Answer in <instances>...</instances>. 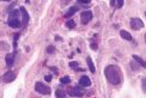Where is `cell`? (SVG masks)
<instances>
[{"instance_id":"obj_1","label":"cell","mask_w":146,"mask_h":98,"mask_svg":"<svg viewBox=\"0 0 146 98\" xmlns=\"http://www.w3.org/2000/svg\"><path fill=\"white\" fill-rule=\"evenodd\" d=\"M104 74L108 79V81L111 85H119L121 81H122V74H121V70L117 66L115 65H109L106 67L104 70Z\"/></svg>"},{"instance_id":"obj_2","label":"cell","mask_w":146,"mask_h":98,"mask_svg":"<svg viewBox=\"0 0 146 98\" xmlns=\"http://www.w3.org/2000/svg\"><path fill=\"white\" fill-rule=\"evenodd\" d=\"M21 10H12L9 13V19H7V24L12 29H18L21 26Z\"/></svg>"},{"instance_id":"obj_3","label":"cell","mask_w":146,"mask_h":98,"mask_svg":"<svg viewBox=\"0 0 146 98\" xmlns=\"http://www.w3.org/2000/svg\"><path fill=\"white\" fill-rule=\"evenodd\" d=\"M35 90H36V92H38L41 95H50L52 93L50 87L47 86L46 84L41 83V81H37L35 84Z\"/></svg>"},{"instance_id":"obj_4","label":"cell","mask_w":146,"mask_h":98,"mask_svg":"<svg viewBox=\"0 0 146 98\" xmlns=\"http://www.w3.org/2000/svg\"><path fill=\"white\" fill-rule=\"evenodd\" d=\"M67 95L71 97H82L84 95V90L80 87H70L67 90Z\"/></svg>"},{"instance_id":"obj_5","label":"cell","mask_w":146,"mask_h":98,"mask_svg":"<svg viewBox=\"0 0 146 98\" xmlns=\"http://www.w3.org/2000/svg\"><path fill=\"white\" fill-rule=\"evenodd\" d=\"M131 28L133 30H140L144 28V23L140 18H132L131 19Z\"/></svg>"},{"instance_id":"obj_6","label":"cell","mask_w":146,"mask_h":98,"mask_svg":"<svg viewBox=\"0 0 146 98\" xmlns=\"http://www.w3.org/2000/svg\"><path fill=\"white\" fill-rule=\"evenodd\" d=\"M91 19H92V12L91 11H84L80 15V22H82V24H84V25L90 23Z\"/></svg>"},{"instance_id":"obj_7","label":"cell","mask_w":146,"mask_h":98,"mask_svg":"<svg viewBox=\"0 0 146 98\" xmlns=\"http://www.w3.org/2000/svg\"><path fill=\"white\" fill-rule=\"evenodd\" d=\"M16 79V73L15 72H12V71H9V72H6L5 74L3 75V80L4 83H12Z\"/></svg>"},{"instance_id":"obj_8","label":"cell","mask_w":146,"mask_h":98,"mask_svg":"<svg viewBox=\"0 0 146 98\" xmlns=\"http://www.w3.org/2000/svg\"><path fill=\"white\" fill-rule=\"evenodd\" d=\"M79 85H80V86H83V87H89L90 85H91L90 78L86 77V75L80 77V79H79Z\"/></svg>"},{"instance_id":"obj_9","label":"cell","mask_w":146,"mask_h":98,"mask_svg":"<svg viewBox=\"0 0 146 98\" xmlns=\"http://www.w3.org/2000/svg\"><path fill=\"white\" fill-rule=\"evenodd\" d=\"M21 12H22V18H23L22 26H25V25H28V22H29V13L24 7H21Z\"/></svg>"},{"instance_id":"obj_10","label":"cell","mask_w":146,"mask_h":98,"mask_svg":"<svg viewBox=\"0 0 146 98\" xmlns=\"http://www.w3.org/2000/svg\"><path fill=\"white\" fill-rule=\"evenodd\" d=\"M79 10L78 6H72V7H70L67 11H66V13H65V18H71L72 16H74L76 15V12Z\"/></svg>"},{"instance_id":"obj_11","label":"cell","mask_w":146,"mask_h":98,"mask_svg":"<svg viewBox=\"0 0 146 98\" xmlns=\"http://www.w3.org/2000/svg\"><path fill=\"white\" fill-rule=\"evenodd\" d=\"M13 64H15V53L7 54L6 55V65L11 67V66H13Z\"/></svg>"},{"instance_id":"obj_12","label":"cell","mask_w":146,"mask_h":98,"mask_svg":"<svg viewBox=\"0 0 146 98\" xmlns=\"http://www.w3.org/2000/svg\"><path fill=\"white\" fill-rule=\"evenodd\" d=\"M120 35H121V37L125 38V40H127V41H132V40H133V37L131 36V34H129L128 31H126V30H121Z\"/></svg>"},{"instance_id":"obj_13","label":"cell","mask_w":146,"mask_h":98,"mask_svg":"<svg viewBox=\"0 0 146 98\" xmlns=\"http://www.w3.org/2000/svg\"><path fill=\"white\" fill-rule=\"evenodd\" d=\"M133 60H135L139 64V66H141V67H144V68H146V61L143 60L141 58H139L138 55H133Z\"/></svg>"},{"instance_id":"obj_14","label":"cell","mask_w":146,"mask_h":98,"mask_svg":"<svg viewBox=\"0 0 146 98\" xmlns=\"http://www.w3.org/2000/svg\"><path fill=\"white\" fill-rule=\"evenodd\" d=\"M66 93H67V91H64L61 89H58L55 96H56V98H66Z\"/></svg>"},{"instance_id":"obj_15","label":"cell","mask_w":146,"mask_h":98,"mask_svg":"<svg viewBox=\"0 0 146 98\" xmlns=\"http://www.w3.org/2000/svg\"><path fill=\"white\" fill-rule=\"evenodd\" d=\"M86 62H88V66H89L91 73H95V72H96V68H95V65H94V62H92V60H91V58H88V59H86Z\"/></svg>"},{"instance_id":"obj_16","label":"cell","mask_w":146,"mask_h":98,"mask_svg":"<svg viewBox=\"0 0 146 98\" xmlns=\"http://www.w3.org/2000/svg\"><path fill=\"white\" fill-rule=\"evenodd\" d=\"M60 83L64 84V85H67L71 83V78L70 77H62L61 79H60Z\"/></svg>"},{"instance_id":"obj_17","label":"cell","mask_w":146,"mask_h":98,"mask_svg":"<svg viewBox=\"0 0 146 98\" xmlns=\"http://www.w3.org/2000/svg\"><path fill=\"white\" fill-rule=\"evenodd\" d=\"M66 26H67L68 29H73L76 26V22L73 21V19H70L68 22H66Z\"/></svg>"},{"instance_id":"obj_18","label":"cell","mask_w":146,"mask_h":98,"mask_svg":"<svg viewBox=\"0 0 146 98\" xmlns=\"http://www.w3.org/2000/svg\"><path fill=\"white\" fill-rule=\"evenodd\" d=\"M141 87H143V91L146 93V77L141 79Z\"/></svg>"},{"instance_id":"obj_19","label":"cell","mask_w":146,"mask_h":98,"mask_svg":"<svg viewBox=\"0 0 146 98\" xmlns=\"http://www.w3.org/2000/svg\"><path fill=\"white\" fill-rule=\"evenodd\" d=\"M123 6V0H116V7L121 9Z\"/></svg>"},{"instance_id":"obj_20","label":"cell","mask_w":146,"mask_h":98,"mask_svg":"<svg viewBox=\"0 0 146 98\" xmlns=\"http://www.w3.org/2000/svg\"><path fill=\"white\" fill-rule=\"evenodd\" d=\"M54 50H55V48H54L53 46H50V47H48V48H47V52H48V53H53Z\"/></svg>"},{"instance_id":"obj_21","label":"cell","mask_w":146,"mask_h":98,"mask_svg":"<svg viewBox=\"0 0 146 98\" xmlns=\"http://www.w3.org/2000/svg\"><path fill=\"white\" fill-rule=\"evenodd\" d=\"M77 1H78L79 4H89L91 0H77Z\"/></svg>"},{"instance_id":"obj_22","label":"cell","mask_w":146,"mask_h":98,"mask_svg":"<svg viewBox=\"0 0 146 98\" xmlns=\"http://www.w3.org/2000/svg\"><path fill=\"white\" fill-rule=\"evenodd\" d=\"M70 66L72 67V68H74V67L77 68V67H78V62H71V64H70Z\"/></svg>"},{"instance_id":"obj_23","label":"cell","mask_w":146,"mask_h":98,"mask_svg":"<svg viewBox=\"0 0 146 98\" xmlns=\"http://www.w3.org/2000/svg\"><path fill=\"white\" fill-rule=\"evenodd\" d=\"M131 66H132V68H134V70H138V68H139V67L137 66V62H132Z\"/></svg>"},{"instance_id":"obj_24","label":"cell","mask_w":146,"mask_h":98,"mask_svg":"<svg viewBox=\"0 0 146 98\" xmlns=\"http://www.w3.org/2000/svg\"><path fill=\"white\" fill-rule=\"evenodd\" d=\"M44 79H46L47 81H50V80H52V75H50V74H48V75L44 77Z\"/></svg>"},{"instance_id":"obj_25","label":"cell","mask_w":146,"mask_h":98,"mask_svg":"<svg viewBox=\"0 0 146 98\" xmlns=\"http://www.w3.org/2000/svg\"><path fill=\"white\" fill-rule=\"evenodd\" d=\"M97 48H98V47H97V44H96V43H92V44H91V49H94V50H96Z\"/></svg>"},{"instance_id":"obj_26","label":"cell","mask_w":146,"mask_h":98,"mask_svg":"<svg viewBox=\"0 0 146 98\" xmlns=\"http://www.w3.org/2000/svg\"><path fill=\"white\" fill-rule=\"evenodd\" d=\"M115 1H116V0H110V5H111V6H114Z\"/></svg>"},{"instance_id":"obj_27","label":"cell","mask_w":146,"mask_h":98,"mask_svg":"<svg viewBox=\"0 0 146 98\" xmlns=\"http://www.w3.org/2000/svg\"><path fill=\"white\" fill-rule=\"evenodd\" d=\"M68 1H70V0H62V3H64V4H65V3H66V4H67Z\"/></svg>"},{"instance_id":"obj_28","label":"cell","mask_w":146,"mask_h":98,"mask_svg":"<svg viewBox=\"0 0 146 98\" xmlns=\"http://www.w3.org/2000/svg\"><path fill=\"white\" fill-rule=\"evenodd\" d=\"M3 1H9V0H3Z\"/></svg>"},{"instance_id":"obj_29","label":"cell","mask_w":146,"mask_h":98,"mask_svg":"<svg viewBox=\"0 0 146 98\" xmlns=\"http://www.w3.org/2000/svg\"><path fill=\"white\" fill-rule=\"evenodd\" d=\"M145 41H146V35H145Z\"/></svg>"},{"instance_id":"obj_30","label":"cell","mask_w":146,"mask_h":98,"mask_svg":"<svg viewBox=\"0 0 146 98\" xmlns=\"http://www.w3.org/2000/svg\"><path fill=\"white\" fill-rule=\"evenodd\" d=\"M145 16H146V13H145Z\"/></svg>"}]
</instances>
